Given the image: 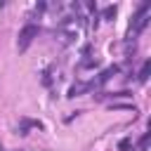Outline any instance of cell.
Here are the masks:
<instances>
[{
  "instance_id": "cell-1",
  "label": "cell",
  "mask_w": 151,
  "mask_h": 151,
  "mask_svg": "<svg viewBox=\"0 0 151 151\" xmlns=\"http://www.w3.org/2000/svg\"><path fill=\"white\" fill-rule=\"evenodd\" d=\"M149 19H151V2H149V0H144V2L137 7L134 17H132L130 33H132V35H139V33H142V31L149 26Z\"/></svg>"
},
{
  "instance_id": "cell-2",
  "label": "cell",
  "mask_w": 151,
  "mask_h": 151,
  "mask_svg": "<svg viewBox=\"0 0 151 151\" xmlns=\"http://www.w3.org/2000/svg\"><path fill=\"white\" fill-rule=\"evenodd\" d=\"M38 26L35 24H26L21 31H19V40H17V47H19V52H26L28 50V45L33 42V38H38Z\"/></svg>"
},
{
  "instance_id": "cell-3",
  "label": "cell",
  "mask_w": 151,
  "mask_h": 151,
  "mask_svg": "<svg viewBox=\"0 0 151 151\" xmlns=\"http://www.w3.org/2000/svg\"><path fill=\"white\" fill-rule=\"evenodd\" d=\"M149 71H151V61L146 59V61L142 64V68H139V76H137V80H139V83H146V80H149Z\"/></svg>"
},
{
  "instance_id": "cell-4",
  "label": "cell",
  "mask_w": 151,
  "mask_h": 151,
  "mask_svg": "<svg viewBox=\"0 0 151 151\" xmlns=\"http://www.w3.org/2000/svg\"><path fill=\"white\" fill-rule=\"evenodd\" d=\"M116 5H109V7H104V12H101V19H106V21H111L113 17H116Z\"/></svg>"
},
{
  "instance_id": "cell-5",
  "label": "cell",
  "mask_w": 151,
  "mask_h": 151,
  "mask_svg": "<svg viewBox=\"0 0 151 151\" xmlns=\"http://www.w3.org/2000/svg\"><path fill=\"white\" fill-rule=\"evenodd\" d=\"M149 137H151V134L146 132V134H144V137L139 139V151H144V149H146V144H149Z\"/></svg>"
}]
</instances>
